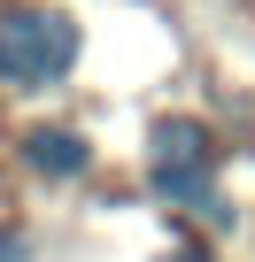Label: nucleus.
<instances>
[{
    "label": "nucleus",
    "mask_w": 255,
    "mask_h": 262,
    "mask_svg": "<svg viewBox=\"0 0 255 262\" xmlns=\"http://www.w3.org/2000/svg\"><path fill=\"white\" fill-rule=\"evenodd\" d=\"M147 185L170 201V208H201L217 231L232 224V208L217 201V139L178 116V123H155V155H147Z\"/></svg>",
    "instance_id": "1"
},
{
    "label": "nucleus",
    "mask_w": 255,
    "mask_h": 262,
    "mask_svg": "<svg viewBox=\"0 0 255 262\" xmlns=\"http://www.w3.org/2000/svg\"><path fill=\"white\" fill-rule=\"evenodd\" d=\"M77 62V24L62 8H8L0 16V77L8 85H54Z\"/></svg>",
    "instance_id": "2"
},
{
    "label": "nucleus",
    "mask_w": 255,
    "mask_h": 262,
    "mask_svg": "<svg viewBox=\"0 0 255 262\" xmlns=\"http://www.w3.org/2000/svg\"><path fill=\"white\" fill-rule=\"evenodd\" d=\"M24 162L31 170H47V178H85V162H93V147L77 139V131H24Z\"/></svg>",
    "instance_id": "3"
},
{
    "label": "nucleus",
    "mask_w": 255,
    "mask_h": 262,
    "mask_svg": "<svg viewBox=\"0 0 255 262\" xmlns=\"http://www.w3.org/2000/svg\"><path fill=\"white\" fill-rule=\"evenodd\" d=\"M0 262H31V231H16V224H0Z\"/></svg>",
    "instance_id": "4"
},
{
    "label": "nucleus",
    "mask_w": 255,
    "mask_h": 262,
    "mask_svg": "<svg viewBox=\"0 0 255 262\" xmlns=\"http://www.w3.org/2000/svg\"><path fill=\"white\" fill-rule=\"evenodd\" d=\"M163 262H209V254H201V247H178V254H163Z\"/></svg>",
    "instance_id": "5"
}]
</instances>
